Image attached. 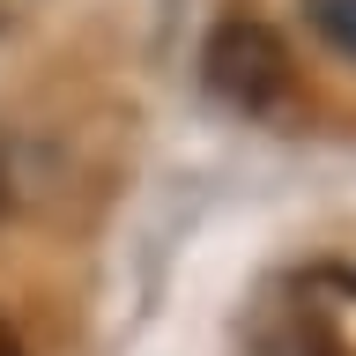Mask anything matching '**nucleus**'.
<instances>
[{
  "label": "nucleus",
  "mask_w": 356,
  "mask_h": 356,
  "mask_svg": "<svg viewBox=\"0 0 356 356\" xmlns=\"http://www.w3.org/2000/svg\"><path fill=\"white\" fill-rule=\"evenodd\" d=\"M305 15H312V30H319L334 52L356 60V0H305Z\"/></svg>",
  "instance_id": "3"
},
{
  "label": "nucleus",
  "mask_w": 356,
  "mask_h": 356,
  "mask_svg": "<svg viewBox=\"0 0 356 356\" xmlns=\"http://www.w3.org/2000/svg\"><path fill=\"white\" fill-rule=\"evenodd\" d=\"M200 82H208L216 104L245 111V119H282L289 89H297V67H289V44L275 38L267 22L230 15L200 44Z\"/></svg>",
  "instance_id": "2"
},
{
  "label": "nucleus",
  "mask_w": 356,
  "mask_h": 356,
  "mask_svg": "<svg viewBox=\"0 0 356 356\" xmlns=\"http://www.w3.org/2000/svg\"><path fill=\"white\" fill-rule=\"evenodd\" d=\"M0 356H30V349H22V334L8 327V319H0Z\"/></svg>",
  "instance_id": "4"
},
{
  "label": "nucleus",
  "mask_w": 356,
  "mask_h": 356,
  "mask_svg": "<svg viewBox=\"0 0 356 356\" xmlns=\"http://www.w3.org/2000/svg\"><path fill=\"white\" fill-rule=\"evenodd\" d=\"M252 356H356V275L349 267H297L260 289L245 319Z\"/></svg>",
  "instance_id": "1"
}]
</instances>
